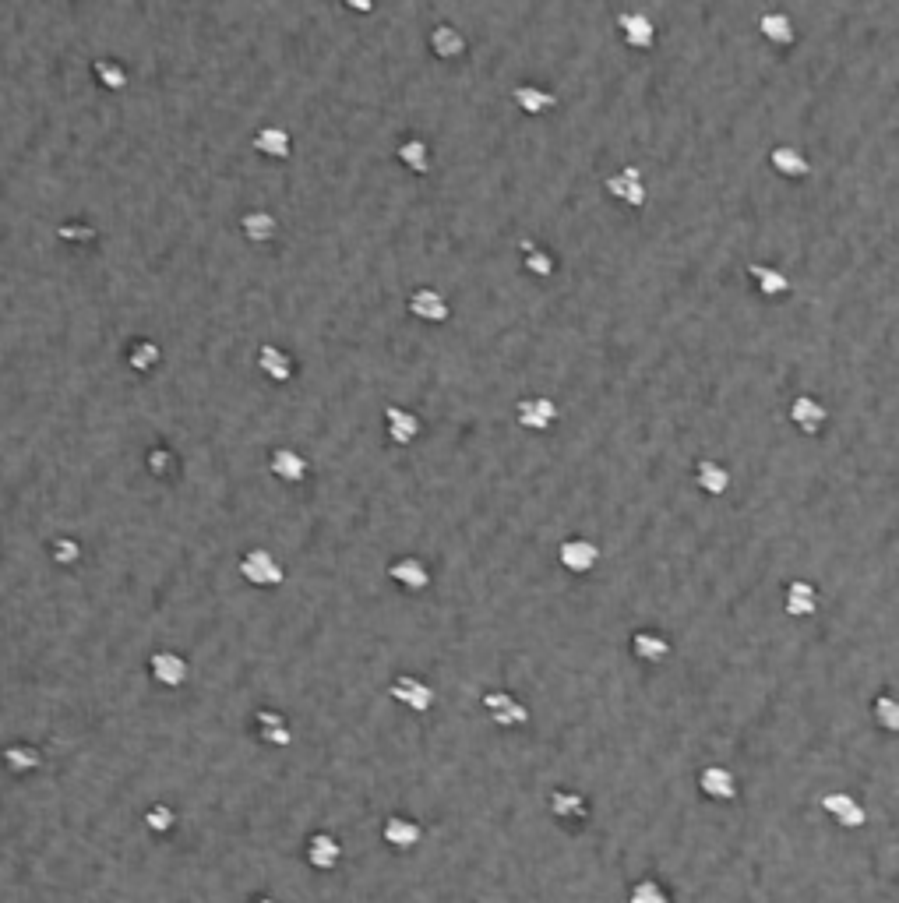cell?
I'll use <instances>...</instances> for the list:
<instances>
[{
  "mask_svg": "<svg viewBox=\"0 0 899 903\" xmlns=\"http://www.w3.org/2000/svg\"><path fill=\"white\" fill-rule=\"evenodd\" d=\"M240 230H244V237L251 240V244H268V240L279 233V223H275L272 212L254 209V212H247V216L240 219Z\"/></svg>",
  "mask_w": 899,
  "mask_h": 903,
  "instance_id": "obj_30",
  "label": "cell"
},
{
  "mask_svg": "<svg viewBox=\"0 0 899 903\" xmlns=\"http://www.w3.org/2000/svg\"><path fill=\"white\" fill-rule=\"evenodd\" d=\"M258 367H261V374L272 378V381H290L293 378V357L286 350H279V346H272V343H265L258 350Z\"/></svg>",
  "mask_w": 899,
  "mask_h": 903,
  "instance_id": "obj_24",
  "label": "cell"
},
{
  "mask_svg": "<svg viewBox=\"0 0 899 903\" xmlns=\"http://www.w3.org/2000/svg\"><path fill=\"white\" fill-rule=\"evenodd\" d=\"M632 653L646 664H663L670 657V642L660 632H635L632 635Z\"/></svg>",
  "mask_w": 899,
  "mask_h": 903,
  "instance_id": "obj_29",
  "label": "cell"
},
{
  "mask_svg": "<svg viewBox=\"0 0 899 903\" xmlns=\"http://www.w3.org/2000/svg\"><path fill=\"white\" fill-rule=\"evenodd\" d=\"M240 575H244L251 586H279L286 579L283 565L272 558V554L265 551V547H254V551H247L244 558H240Z\"/></svg>",
  "mask_w": 899,
  "mask_h": 903,
  "instance_id": "obj_1",
  "label": "cell"
},
{
  "mask_svg": "<svg viewBox=\"0 0 899 903\" xmlns=\"http://www.w3.org/2000/svg\"><path fill=\"white\" fill-rule=\"evenodd\" d=\"M395 156H399L413 173H420V177L431 170V145H427L424 138H402Z\"/></svg>",
  "mask_w": 899,
  "mask_h": 903,
  "instance_id": "obj_31",
  "label": "cell"
},
{
  "mask_svg": "<svg viewBox=\"0 0 899 903\" xmlns=\"http://www.w3.org/2000/svg\"><path fill=\"white\" fill-rule=\"evenodd\" d=\"M385 427H388V438L395 445H413L424 431L420 417L413 410H402V406H385Z\"/></svg>",
  "mask_w": 899,
  "mask_h": 903,
  "instance_id": "obj_13",
  "label": "cell"
},
{
  "mask_svg": "<svg viewBox=\"0 0 899 903\" xmlns=\"http://www.w3.org/2000/svg\"><path fill=\"white\" fill-rule=\"evenodd\" d=\"M628 903H674V900H670V893L656 879H642L628 889Z\"/></svg>",
  "mask_w": 899,
  "mask_h": 903,
  "instance_id": "obj_33",
  "label": "cell"
},
{
  "mask_svg": "<svg viewBox=\"0 0 899 903\" xmlns=\"http://www.w3.org/2000/svg\"><path fill=\"white\" fill-rule=\"evenodd\" d=\"M480 706L487 709V717H491L498 727H526L529 724V706H522V702L508 692H487L480 699Z\"/></svg>",
  "mask_w": 899,
  "mask_h": 903,
  "instance_id": "obj_3",
  "label": "cell"
},
{
  "mask_svg": "<svg viewBox=\"0 0 899 903\" xmlns=\"http://www.w3.org/2000/svg\"><path fill=\"white\" fill-rule=\"evenodd\" d=\"M268 470L275 473L279 480L286 484H300L307 477V459L300 456L297 448H272V456H268Z\"/></svg>",
  "mask_w": 899,
  "mask_h": 903,
  "instance_id": "obj_17",
  "label": "cell"
},
{
  "mask_svg": "<svg viewBox=\"0 0 899 903\" xmlns=\"http://www.w3.org/2000/svg\"><path fill=\"white\" fill-rule=\"evenodd\" d=\"M254 727H258V738L272 748H286L293 741L290 720H286L279 709H258V713H254Z\"/></svg>",
  "mask_w": 899,
  "mask_h": 903,
  "instance_id": "obj_12",
  "label": "cell"
},
{
  "mask_svg": "<svg viewBox=\"0 0 899 903\" xmlns=\"http://www.w3.org/2000/svg\"><path fill=\"white\" fill-rule=\"evenodd\" d=\"M783 607H787L790 618H811L818 611V590L808 579H794V583H787V593H783Z\"/></svg>",
  "mask_w": 899,
  "mask_h": 903,
  "instance_id": "obj_18",
  "label": "cell"
},
{
  "mask_svg": "<svg viewBox=\"0 0 899 903\" xmlns=\"http://www.w3.org/2000/svg\"><path fill=\"white\" fill-rule=\"evenodd\" d=\"M550 812H554V819L561 822H586L589 819V801L582 798L579 791H554L550 794Z\"/></svg>",
  "mask_w": 899,
  "mask_h": 903,
  "instance_id": "obj_21",
  "label": "cell"
},
{
  "mask_svg": "<svg viewBox=\"0 0 899 903\" xmlns=\"http://www.w3.org/2000/svg\"><path fill=\"white\" fill-rule=\"evenodd\" d=\"M431 50H434V57H441V60H455L466 53V36H462L455 25L441 22L431 29Z\"/></svg>",
  "mask_w": 899,
  "mask_h": 903,
  "instance_id": "obj_25",
  "label": "cell"
},
{
  "mask_svg": "<svg viewBox=\"0 0 899 903\" xmlns=\"http://www.w3.org/2000/svg\"><path fill=\"white\" fill-rule=\"evenodd\" d=\"M617 29H621V36H625V43L632 46V50H649V46L656 43L653 18L642 15V11H625V15H617Z\"/></svg>",
  "mask_w": 899,
  "mask_h": 903,
  "instance_id": "obj_10",
  "label": "cell"
},
{
  "mask_svg": "<svg viewBox=\"0 0 899 903\" xmlns=\"http://www.w3.org/2000/svg\"><path fill=\"white\" fill-rule=\"evenodd\" d=\"M149 667H152V678L166 688H180L187 681V660L170 650H159L156 657L149 660Z\"/></svg>",
  "mask_w": 899,
  "mask_h": 903,
  "instance_id": "obj_19",
  "label": "cell"
},
{
  "mask_svg": "<svg viewBox=\"0 0 899 903\" xmlns=\"http://www.w3.org/2000/svg\"><path fill=\"white\" fill-rule=\"evenodd\" d=\"M251 903H275L272 896H261V900H251Z\"/></svg>",
  "mask_w": 899,
  "mask_h": 903,
  "instance_id": "obj_39",
  "label": "cell"
},
{
  "mask_svg": "<svg viewBox=\"0 0 899 903\" xmlns=\"http://www.w3.org/2000/svg\"><path fill=\"white\" fill-rule=\"evenodd\" d=\"M388 695H392L399 706L413 709V713H427V709L434 706V688L427 685L424 678H417V674H399V678H392Z\"/></svg>",
  "mask_w": 899,
  "mask_h": 903,
  "instance_id": "obj_2",
  "label": "cell"
},
{
  "mask_svg": "<svg viewBox=\"0 0 899 903\" xmlns=\"http://www.w3.org/2000/svg\"><path fill=\"white\" fill-rule=\"evenodd\" d=\"M822 808L833 815V819L840 822L843 829H861L864 822H868V812H864V805H861V801H854V794H847V791L825 794Z\"/></svg>",
  "mask_w": 899,
  "mask_h": 903,
  "instance_id": "obj_8",
  "label": "cell"
},
{
  "mask_svg": "<svg viewBox=\"0 0 899 903\" xmlns=\"http://www.w3.org/2000/svg\"><path fill=\"white\" fill-rule=\"evenodd\" d=\"M515 420H519L526 431H547V427H554V420H558V403L547 396H522L519 403H515Z\"/></svg>",
  "mask_w": 899,
  "mask_h": 903,
  "instance_id": "obj_5",
  "label": "cell"
},
{
  "mask_svg": "<svg viewBox=\"0 0 899 903\" xmlns=\"http://www.w3.org/2000/svg\"><path fill=\"white\" fill-rule=\"evenodd\" d=\"M769 163H773V170L780 173V177H790V180H804L811 173V163L804 159V152L794 149V145H776V149L769 152Z\"/></svg>",
  "mask_w": 899,
  "mask_h": 903,
  "instance_id": "obj_22",
  "label": "cell"
},
{
  "mask_svg": "<svg viewBox=\"0 0 899 903\" xmlns=\"http://www.w3.org/2000/svg\"><path fill=\"white\" fill-rule=\"evenodd\" d=\"M156 360H159V346L156 343H138L131 350V364L138 367V371H149V367H156Z\"/></svg>",
  "mask_w": 899,
  "mask_h": 903,
  "instance_id": "obj_36",
  "label": "cell"
},
{
  "mask_svg": "<svg viewBox=\"0 0 899 903\" xmlns=\"http://www.w3.org/2000/svg\"><path fill=\"white\" fill-rule=\"evenodd\" d=\"M339 858H342V847L332 833H314L311 840H307V861H311V868H318V872H332V868L339 865Z\"/></svg>",
  "mask_w": 899,
  "mask_h": 903,
  "instance_id": "obj_20",
  "label": "cell"
},
{
  "mask_svg": "<svg viewBox=\"0 0 899 903\" xmlns=\"http://www.w3.org/2000/svg\"><path fill=\"white\" fill-rule=\"evenodd\" d=\"M603 187H607L610 198L632 205V209H642V205H646V184H642L639 166H621L614 177H607V184Z\"/></svg>",
  "mask_w": 899,
  "mask_h": 903,
  "instance_id": "obj_4",
  "label": "cell"
},
{
  "mask_svg": "<svg viewBox=\"0 0 899 903\" xmlns=\"http://www.w3.org/2000/svg\"><path fill=\"white\" fill-rule=\"evenodd\" d=\"M409 314L420 318V321H427V325H441V321L452 318L448 300L441 297L438 290H431V286H417V290L409 293Z\"/></svg>",
  "mask_w": 899,
  "mask_h": 903,
  "instance_id": "obj_7",
  "label": "cell"
},
{
  "mask_svg": "<svg viewBox=\"0 0 899 903\" xmlns=\"http://www.w3.org/2000/svg\"><path fill=\"white\" fill-rule=\"evenodd\" d=\"M558 561H561V568H568L572 575H586V572H593L596 561H600V547L586 537H568V540H561V547H558Z\"/></svg>",
  "mask_w": 899,
  "mask_h": 903,
  "instance_id": "obj_6",
  "label": "cell"
},
{
  "mask_svg": "<svg viewBox=\"0 0 899 903\" xmlns=\"http://www.w3.org/2000/svg\"><path fill=\"white\" fill-rule=\"evenodd\" d=\"M748 276L755 279V290L762 293V297H787V293L794 290V283H790L780 269H773V265H751Z\"/></svg>",
  "mask_w": 899,
  "mask_h": 903,
  "instance_id": "obj_26",
  "label": "cell"
},
{
  "mask_svg": "<svg viewBox=\"0 0 899 903\" xmlns=\"http://www.w3.org/2000/svg\"><path fill=\"white\" fill-rule=\"evenodd\" d=\"M790 420L797 424V431L818 434L825 427V420H829V410H825L815 396H794V403H790Z\"/></svg>",
  "mask_w": 899,
  "mask_h": 903,
  "instance_id": "obj_15",
  "label": "cell"
},
{
  "mask_svg": "<svg viewBox=\"0 0 899 903\" xmlns=\"http://www.w3.org/2000/svg\"><path fill=\"white\" fill-rule=\"evenodd\" d=\"M512 99H515V106H519L522 113H529V117H540V113H550L554 106H558V96H554V92L543 89V85H533V82L515 85Z\"/></svg>",
  "mask_w": 899,
  "mask_h": 903,
  "instance_id": "obj_16",
  "label": "cell"
},
{
  "mask_svg": "<svg viewBox=\"0 0 899 903\" xmlns=\"http://www.w3.org/2000/svg\"><path fill=\"white\" fill-rule=\"evenodd\" d=\"M758 32L776 46H790L797 39L794 22H790V15H783V11H766V15L758 18Z\"/></svg>",
  "mask_w": 899,
  "mask_h": 903,
  "instance_id": "obj_27",
  "label": "cell"
},
{
  "mask_svg": "<svg viewBox=\"0 0 899 903\" xmlns=\"http://www.w3.org/2000/svg\"><path fill=\"white\" fill-rule=\"evenodd\" d=\"M699 791L713 801H734L737 798V777L727 766H706L699 773Z\"/></svg>",
  "mask_w": 899,
  "mask_h": 903,
  "instance_id": "obj_14",
  "label": "cell"
},
{
  "mask_svg": "<svg viewBox=\"0 0 899 903\" xmlns=\"http://www.w3.org/2000/svg\"><path fill=\"white\" fill-rule=\"evenodd\" d=\"M145 826H149L152 833H170V829L177 826V815H173L170 805H152L149 812H145Z\"/></svg>",
  "mask_w": 899,
  "mask_h": 903,
  "instance_id": "obj_35",
  "label": "cell"
},
{
  "mask_svg": "<svg viewBox=\"0 0 899 903\" xmlns=\"http://www.w3.org/2000/svg\"><path fill=\"white\" fill-rule=\"evenodd\" d=\"M381 836H385V844L395 847V851H413L424 840V829H420V822L406 819V815H388L385 826H381Z\"/></svg>",
  "mask_w": 899,
  "mask_h": 903,
  "instance_id": "obj_11",
  "label": "cell"
},
{
  "mask_svg": "<svg viewBox=\"0 0 899 903\" xmlns=\"http://www.w3.org/2000/svg\"><path fill=\"white\" fill-rule=\"evenodd\" d=\"M8 766L11 769H36L39 755L32 748H8Z\"/></svg>",
  "mask_w": 899,
  "mask_h": 903,
  "instance_id": "obj_37",
  "label": "cell"
},
{
  "mask_svg": "<svg viewBox=\"0 0 899 903\" xmlns=\"http://www.w3.org/2000/svg\"><path fill=\"white\" fill-rule=\"evenodd\" d=\"M99 75H103V82L110 85V89H124V71L120 68H113V64H99Z\"/></svg>",
  "mask_w": 899,
  "mask_h": 903,
  "instance_id": "obj_38",
  "label": "cell"
},
{
  "mask_svg": "<svg viewBox=\"0 0 899 903\" xmlns=\"http://www.w3.org/2000/svg\"><path fill=\"white\" fill-rule=\"evenodd\" d=\"M388 579L399 583L402 590L420 593L431 586V568H427V561H420V558H395L392 565H388Z\"/></svg>",
  "mask_w": 899,
  "mask_h": 903,
  "instance_id": "obj_9",
  "label": "cell"
},
{
  "mask_svg": "<svg viewBox=\"0 0 899 903\" xmlns=\"http://www.w3.org/2000/svg\"><path fill=\"white\" fill-rule=\"evenodd\" d=\"M875 720L885 731H899V702L892 695H878L875 699Z\"/></svg>",
  "mask_w": 899,
  "mask_h": 903,
  "instance_id": "obj_34",
  "label": "cell"
},
{
  "mask_svg": "<svg viewBox=\"0 0 899 903\" xmlns=\"http://www.w3.org/2000/svg\"><path fill=\"white\" fill-rule=\"evenodd\" d=\"M695 484H699L709 498H720V494L730 491L727 466H720L716 459H699V463H695Z\"/></svg>",
  "mask_w": 899,
  "mask_h": 903,
  "instance_id": "obj_23",
  "label": "cell"
},
{
  "mask_svg": "<svg viewBox=\"0 0 899 903\" xmlns=\"http://www.w3.org/2000/svg\"><path fill=\"white\" fill-rule=\"evenodd\" d=\"M522 269L529 272V276L536 279H550L554 272H558V258L547 251V247H533V244H522Z\"/></svg>",
  "mask_w": 899,
  "mask_h": 903,
  "instance_id": "obj_32",
  "label": "cell"
},
{
  "mask_svg": "<svg viewBox=\"0 0 899 903\" xmlns=\"http://www.w3.org/2000/svg\"><path fill=\"white\" fill-rule=\"evenodd\" d=\"M254 149L261 152V156H268V159H286L290 156V149H293V142H290V131H283V127H261L258 135H254Z\"/></svg>",
  "mask_w": 899,
  "mask_h": 903,
  "instance_id": "obj_28",
  "label": "cell"
}]
</instances>
